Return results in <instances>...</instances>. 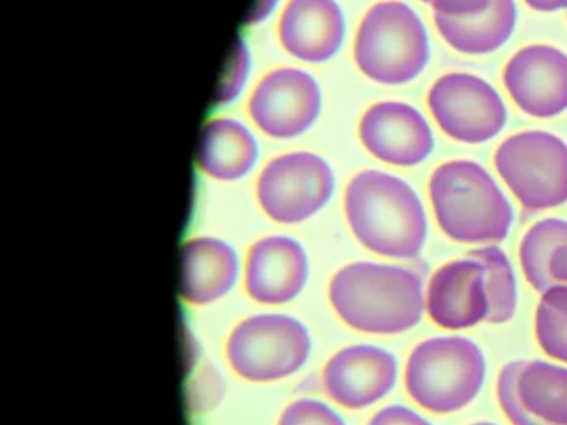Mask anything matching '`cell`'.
<instances>
[{
	"instance_id": "1",
	"label": "cell",
	"mask_w": 567,
	"mask_h": 425,
	"mask_svg": "<svg viewBox=\"0 0 567 425\" xmlns=\"http://www.w3.org/2000/svg\"><path fill=\"white\" fill-rule=\"evenodd\" d=\"M334 312L368 334H401L416 328L426 309L423 278L403 266L353 262L330 282Z\"/></svg>"
},
{
	"instance_id": "16",
	"label": "cell",
	"mask_w": 567,
	"mask_h": 425,
	"mask_svg": "<svg viewBox=\"0 0 567 425\" xmlns=\"http://www.w3.org/2000/svg\"><path fill=\"white\" fill-rule=\"evenodd\" d=\"M281 45L305 62L333 56L344 37V17L334 0H290L278 25Z\"/></svg>"
},
{
	"instance_id": "34",
	"label": "cell",
	"mask_w": 567,
	"mask_h": 425,
	"mask_svg": "<svg viewBox=\"0 0 567 425\" xmlns=\"http://www.w3.org/2000/svg\"><path fill=\"white\" fill-rule=\"evenodd\" d=\"M421 2L430 3V2H431V0H421Z\"/></svg>"
},
{
	"instance_id": "7",
	"label": "cell",
	"mask_w": 567,
	"mask_h": 425,
	"mask_svg": "<svg viewBox=\"0 0 567 425\" xmlns=\"http://www.w3.org/2000/svg\"><path fill=\"white\" fill-rule=\"evenodd\" d=\"M311 351L307 328L281 314L245 319L231 332L227 357L234 371L247 381L270 382L303 367Z\"/></svg>"
},
{
	"instance_id": "9",
	"label": "cell",
	"mask_w": 567,
	"mask_h": 425,
	"mask_svg": "<svg viewBox=\"0 0 567 425\" xmlns=\"http://www.w3.org/2000/svg\"><path fill=\"white\" fill-rule=\"evenodd\" d=\"M427 105L440 128L456 142H489L507 122L499 93L471 73L441 76L430 90Z\"/></svg>"
},
{
	"instance_id": "10",
	"label": "cell",
	"mask_w": 567,
	"mask_h": 425,
	"mask_svg": "<svg viewBox=\"0 0 567 425\" xmlns=\"http://www.w3.org/2000/svg\"><path fill=\"white\" fill-rule=\"evenodd\" d=\"M320 105V89L308 73L278 69L258 83L248 112L261 132L274 138H291L310 128Z\"/></svg>"
},
{
	"instance_id": "8",
	"label": "cell",
	"mask_w": 567,
	"mask_h": 425,
	"mask_svg": "<svg viewBox=\"0 0 567 425\" xmlns=\"http://www.w3.org/2000/svg\"><path fill=\"white\" fill-rule=\"evenodd\" d=\"M330 165L313 153L271 159L257 183L261 209L278 222H300L320 211L333 195Z\"/></svg>"
},
{
	"instance_id": "11",
	"label": "cell",
	"mask_w": 567,
	"mask_h": 425,
	"mask_svg": "<svg viewBox=\"0 0 567 425\" xmlns=\"http://www.w3.org/2000/svg\"><path fill=\"white\" fill-rule=\"evenodd\" d=\"M503 80L527 115L550 118L567 110V55L556 46H524L507 62Z\"/></svg>"
},
{
	"instance_id": "3",
	"label": "cell",
	"mask_w": 567,
	"mask_h": 425,
	"mask_svg": "<svg viewBox=\"0 0 567 425\" xmlns=\"http://www.w3.org/2000/svg\"><path fill=\"white\" fill-rule=\"evenodd\" d=\"M430 196L437 225L453 241L487 245L509 235L513 206L480 163H444L431 176Z\"/></svg>"
},
{
	"instance_id": "21",
	"label": "cell",
	"mask_w": 567,
	"mask_h": 425,
	"mask_svg": "<svg viewBox=\"0 0 567 425\" xmlns=\"http://www.w3.org/2000/svg\"><path fill=\"white\" fill-rule=\"evenodd\" d=\"M564 245H567V221L564 219H543L524 235L519 248L520 268L537 292H546L556 286L550 278V259Z\"/></svg>"
},
{
	"instance_id": "23",
	"label": "cell",
	"mask_w": 567,
	"mask_h": 425,
	"mask_svg": "<svg viewBox=\"0 0 567 425\" xmlns=\"http://www.w3.org/2000/svg\"><path fill=\"white\" fill-rule=\"evenodd\" d=\"M536 338L549 357L567 364V284L543 292L536 311Z\"/></svg>"
},
{
	"instance_id": "5",
	"label": "cell",
	"mask_w": 567,
	"mask_h": 425,
	"mask_svg": "<svg viewBox=\"0 0 567 425\" xmlns=\"http://www.w3.org/2000/svg\"><path fill=\"white\" fill-rule=\"evenodd\" d=\"M358 69L383 85H403L430 62V37L416 12L400 0L368 10L354 39Z\"/></svg>"
},
{
	"instance_id": "32",
	"label": "cell",
	"mask_w": 567,
	"mask_h": 425,
	"mask_svg": "<svg viewBox=\"0 0 567 425\" xmlns=\"http://www.w3.org/2000/svg\"><path fill=\"white\" fill-rule=\"evenodd\" d=\"M275 3H277V0H258L257 6L251 10L250 17H248L247 22L257 23L260 22V20H264L265 17L274 10Z\"/></svg>"
},
{
	"instance_id": "20",
	"label": "cell",
	"mask_w": 567,
	"mask_h": 425,
	"mask_svg": "<svg viewBox=\"0 0 567 425\" xmlns=\"http://www.w3.org/2000/svg\"><path fill=\"white\" fill-rule=\"evenodd\" d=\"M524 407L547 425H567V369L544 361L524 364L517 379Z\"/></svg>"
},
{
	"instance_id": "30",
	"label": "cell",
	"mask_w": 567,
	"mask_h": 425,
	"mask_svg": "<svg viewBox=\"0 0 567 425\" xmlns=\"http://www.w3.org/2000/svg\"><path fill=\"white\" fill-rule=\"evenodd\" d=\"M550 278L556 284H567V245L560 246L550 259Z\"/></svg>"
},
{
	"instance_id": "12",
	"label": "cell",
	"mask_w": 567,
	"mask_h": 425,
	"mask_svg": "<svg viewBox=\"0 0 567 425\" xmlns=\"http://www.w3.org/2000/svg\"><path fill=\"white\" fill-rule=\"evenodd\" d=\"M396 382V357L370 344L341 349L323 371L324 391L347 408L370 407L386 397Z\"/></svg>"
},
{
	"instance_id": "31",
	"label": "cell",
	"mask_w": 567,
	"mask_h": 425,
	"mask_svg": "<svg viewBox=\"0 0 567 425\" xmlns=\"http://www.w3.org/2000/svg\"><path fill=\"white\" fill-rule=\"evenodd\" d=\"M527 6L537 12H557L567 9V0H524Z\"/></svg>"
},
{
	"instance_id": "15",
	"label": "cell",
	"mask_w": 567,
	"mask_h": 425,
	"mask_svg": "<svg viewBox=\"0 0 567 425\" xmlns=\"http://www.w3.org/2000/svg\"><path fill=\"white\" fill-rule=\"evenodd\" d=\"M308 278L303 248L287 236H268L248 251L245 288L261 304H284L300 294Z\"/></svg>"
},
{
	"instance_id": "29",
	"label": "cell",
	"mask_w": 567,
	"mask_h": 425,
	"mask_svg": "<svg viewBox=\"0 0 567 425\" xmlns=\"http://www.w3.org/2000/svg\"><path fill=\"white\" fill-rule=\"evenodd\" d=\"M368 425H433L430 421L404 407V405H388L373 415Z\"/></svg>"
},
{
	"instance_id": "24",
	"label": "cell",
	"mask_w": 567,
	"mask_h": 425,
	"mask_svg": "<svg viewBox=\"0 0 567 425\" xmlns=\"http://www.w3.org/2000/svg\"><path fill=\"white\" fill-rule=\"evenodd\" d=\"M524 364L526 361H511L501 371L497 379V398H499L501 408L513 425H547L534 417L520 402L517 379Z\"/></svg>"
},
{
	"instance_id": "27",
	"label": "cell",
	"mask_w": 567,
	"mask_h": 425,
	"mask_svg": "<svg viewBox=\"0 0 567 425\" xmlns=\"http://www.w3.org/2000/svg\"><path fill=\"white\" fill-rule=\"evenodd\" d=\"M248 66H250V62H248L247 46L241 40H237L224 79L218 85L217 103H230L240 93L241 86L247 80Z\"/></svg>"
},
{
	"instance_id": "13",
	"label": "cell",
	"mask_w": 567,
	"mask_h": 425,
	"mask_svg": "<svg viewBox=\"0 0 567 425\" xmlns=\"http://www.w3.org/2000/svg\"><path fill=\"white\" fill-rule=\"evenodd\" d=\"M360 138L371 155L394 166L420 165L434 149L426 118L403 102H381L368 108L360 122Z\"/></svg>"
},
{
	"instance_id": "2",
	"label": "cell",
	"mask_w": 567,
	"mask_h": 425,
	"mask_svg": "<svg viewBox=\"0 0 567 425\" xmlns=\"http://www.w3.org/2000/svg\"><path fill=\"white\" fill-rule=\"evenodd\" d=\"M344 212L354 238L380 256L414 259L427 238L423 203L404 179L367 169L348 183Z\"/></svg>"
},
{
	"instance_id": "6",
	"label": "cell",
	"mask_w": 567,
	"mask_h": 425,
	"mask_svg": "<svg viewBox=\"0 0 567 425\" xmlns=\"http://www.w3.org/2000/svg\"><path fill=\"white\" fill-rule=\"evenodd\" d=\"M494 165L520 205L529 211L567 201V145L547 132H523L501 143Z\"/></svg>"
},
{
	"instance_id": "22",
	"label": "cell",
	"mask_w": 567,
	"mask_h": 425,
	"mask_svg": "<svg viewBox=\"0 0 567 425\" xmlns=\"http://www.w3.org/2000/svg\"><path fill=\"white\" fill-rule=\"evenodd\" d=\"M484 266L486 274L487 299L489 312L486 322L504 324L511 321L517 309V284L513 266L503 249L497 246H484L467 252Z\"/></svg>"
},
{
	"instance_id": "14",
	"label": "cell",
	"mask_w": 567,
	"mask_h": 425,
	"mask_svg": "<svg viewBox=\"0 0 567 425\" xmlns=\"http://www.w3.org/2000/svg\"><path fill=\"white\" fill-rule=\"evenodd\" d=\"M426 311L433 322L450 331L486 321L489 299L484 266L470 255L441 266L427 286Z\"/></svg>"
},
{
	"instance_id": "18",
	"label": "cell",
	"mask_w": 567,
	"mask_h": 425,
	"mask_svg": "<svg viewBox=\"0 0 567 425\" xmlns=\"http://www.w3.org/2000/svg\"><path fill=\"white\" fill-rule=\"evenodd\" d=\"M258 146L247 126L237 120L217 118L205 125L197 162L212 178H241L257 162Z\"/></svg>"
},
{
	"instance_id": "19",
	"label": "cell",
	"mask_w": 567,
	"mask_h": 425,
	"mask_svg": "<svg viewBox=\"0 0 567 425\" xmlns=\"http://www.w3.org/2000/svg\"><path fill=\"white\" fill-rule=\"evenodd\" d=\"M514 0H493L489 9L466 19L434 15L441 37L454 50L467 55H484L503 46L516 29Z\"/></svg>"
},
{
	"instance_id": "28",
	"label": "cell",
	"mask_w": 567,
	"mask_h": 425,
	"mask_svg": "<svg viewBox=\"0 0 567 425\" xmlns=\"http://www.w3.org/2000/svg\"><path fill=\"white\" fill-rule=\"evenodd\" d=\"M493 0H431L434 15L453 17V19H466L477 15L489 9Z\"/></svg>"
},
{
	"instance_id": "4",
	"label": "cell",
	"mask_w": 567,
	"mask_h": 425,
	"mask_svg": "<svg viewBox=\"0 0 567 425\" xmlns=\"http://www.w3.org/2000/svg\"><path fill=\"white\" fill-rule=\"evenodd\" d=\"M484 379L486 357L476 342L463 335L427 339L408 359V394L434 414L467 407L483 388Z\"/></svg>"
},
{
	"instance_id": "25",
	"label": "cell",
	"mask_w": 567,
	"mask_h": 425,
	"mask_svg": "<svg viewBox=\"0 0 567 425\" xmlns=\"http://www.w3.org/2000/svg\"><path fill=\"white\" fill-rule=\"evenodd\" d=\"M225 395V381L217 367L204 364L187 385L188 407L195 414H204L220 404Z\"/></svg>"
},
{
	"instance_id": "26",
	"label": "cell",
	"mask_w": 567,
	"mask_h": 425,
	"mask_svg": "<svg viewBox=\"0 0 567 425\" xmlns=\"http://www.w3.org/2000/svg\"><path fill=\"white\" fill-rule=\"evenodd\" d=\"M278 425H347L343 418L323 402L297 401L288 405Z\"/></svg>"
},
{
	"instance_id": "33",
	"label": "cell",
	"mask_w": 567,
	"mask_h": 425,
	"mask_svg": "<svg viewBox=\"0 0 567 425\" xmlns=\"http://www.w3.org/2000/svg\"><path fill=\"white\" fill-rule=\"evenodd\" d=\"M473 425H496V424H491V422H477V424H473Z\"/></svg>"
},
{
	"instance_id": "17",
	"label": "cell",
	"mask_w": 567,
	"mask_h": 425,
	"mask_svg": "<svg viewBox=\"0 0 567 425\" xmlns=\"http://www.w3.org/2000/svg\"><path fill=\"white\" fill-rule=\"evenodd\" d=\"M237 272V255L220 239H190L182 249V296L192 304H208L227 294Z\"/></svg>"
}]
</instances>
